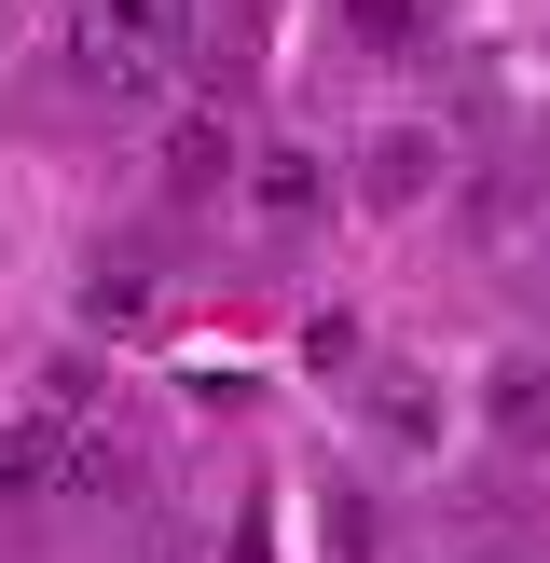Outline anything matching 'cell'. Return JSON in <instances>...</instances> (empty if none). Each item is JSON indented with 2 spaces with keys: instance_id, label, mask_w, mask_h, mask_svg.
I'll use <instances>...</instances> for the list:
<instances>
[{
  "instance_id": "cell-5",
  "label": "cell",
  "mask_w": 550,
  "mask_h": 563,
  "mask_svg": "<svg viewBox=\"0 0 550 563\" xmlns=\"http://www.w3.org/2000/svg\"><path fill=\"white\" fill-rule=\"evenodd\" d=\"M358 192H372V207H427V192H440V137L399 124V137L372 152V179H358Z\"/></svg>"
},
{
  "instance_id": "cell-1",
  "label": "cell",
  "mask_w": 550,
  "mask_h": 563,
  "mask_svg": "<svg viewBox=\"0 0 550 563\" xmlns=\"http://www.w3.org/2000/svg\"><path fill=\"white\" fill-rule=\"evenodd\" d=\"M69 69H82V97L152 110L165 82H179V42H165V27H138L124 0H69Z\"/></svg>"
},
{
  "instance_id": "cell-3",
  "label": "cell",
  "mask_w": 550,
  "mask_h": 563,
  "mask_svg": "<svg viewBox=\"0 0 550 563\" xmlns=\"http://www.w3.org/2000/svg\"><path fill=\"white\" fill-rule=\"evenodd\" d=\"M69 440H82V412H69V399L14 412V427H0V495H55V482H69Z\"/></svg>"
},
{
  "instance_id": "cell-6",
  "label": "cell",
  "mask_w": 550,
  "mask_h": 563,
  "mask_svg": "<svg viewBox=\"0 0 550 563\" xmlns=\"http://www.w3.org/2000/svg\"><path fill=\"white\" fill-rule=\"evenodd\" d=\"M372 427L427 454V440H440V385H427V372H372Z\"/></svg>"
},
{
  "instance_id": "cell-12",
  "label": "cell",
  "mask_w": 550,
  "mask_h": 563,
  "mask_svg": "<svg viewBox=\"0 0 550 563\" xmlns=\"http://www.w3.org/2000/svg\"><path fill=\"white\" fill-rule=\"evenodd\" d=\"M468 563H537V550H468Z\"/></svg>"
},
{
  "instance_id": "cell-10",
  "label": "cell",
  "mask_w": 550,
  "mask_h": 563,
  "mask_svg": "<svg viewBox=\"0 0 550 563\" xmlns=\"http://www.w3.org/2000/svg\"><path fill=\"white\" fill-rule=\"evenodd\" d=\"M124 14H138V27H165V42L193 55V27H207V0H124Z\"/></svg>"
},
{
  "instance_id": "cell-11",
  "label": "cell",
  "mask_w": 550,
  "mask_h": 563,
  "mask_svg": "<svg viewBox=\"0 0 550 563\" xmlns=\"http://www.w3.org/2000/svg\"><path fill=\"white\" fill-rule=\"evenodd\" d=\"M358 14V42H413V0H344Z\"/></svg>"
},
{
  "instance_id": "cell-4",
  "label": "cell",
  "mask_w": 550,
  "mask_h": 563,
  "mask_svg": "<svg viewBox=\"0 0 550 563\" xmlns=\"http://www.w3.org/2000/svg\"><path fill=\"white\" fill-rule=\"evenodd\" d=\"M248 207L289 234V220H317L330 207V179H317V152H248Z\"/></svg>"
},
{
  "instance_id": "cell-9",
  "label": "cell",
  "mask_w": 550,
  "mask_h": 563,
  "mask_svg": "<svg viewBox=\"0 0 550 563\" xmlns=\"http://www.w3.org/2000/svg\"><path fill=\"white\" fill-rule=\"evenodd\" d=\"M124 482H138V454L97 427V412H82V440H69V482H55V495H124Z\"/></svg>"
},
{
  "instance_id": "cell-7",
  "label": "cell",
  "mask_w": 550,
  "mask_h": 563,
  "mask_svg": "<svg viewBox=\"0 0 550 563\" xmlns=\"http://www.w3.org/2000/svg\"><path fill=\"white\" fill-rule=\"evenodd\" d=\"M302 372L317 385H372V330L358 317H302Z\"/></svg>"
},
{
  "instance_id": "cell-8",
  "label": "cell",
  "mask_w": 550,
  "mask_h": 563,
  "mask_svg": "<svg viewBox=\"0 0 550 563\" xmlns=\"http://www.w3.org/2000/svg\"><path fill=\"white\" fill-rule=\"evenodd\" d=\"M495 427H509L522 454L550 440V372H537V357H509V372H495Z\"/></svg>"
},
{
  "instance_id": "cell-2",
  "label": "cell",
  "mask_w": 550,
  "mask_h": 563,
  "mask_svg": "<svg viewBox=\"0 0 550 563\" xmlns=\"http://www.w3.org/2000/svg\"><path fill=\"white\" fill-rule=\"evenodd\" d=\"M234 179H248V137L220 124V110L165 124V192H179V207H207V192H234Z\"/></svg>"
}]
</instances>
